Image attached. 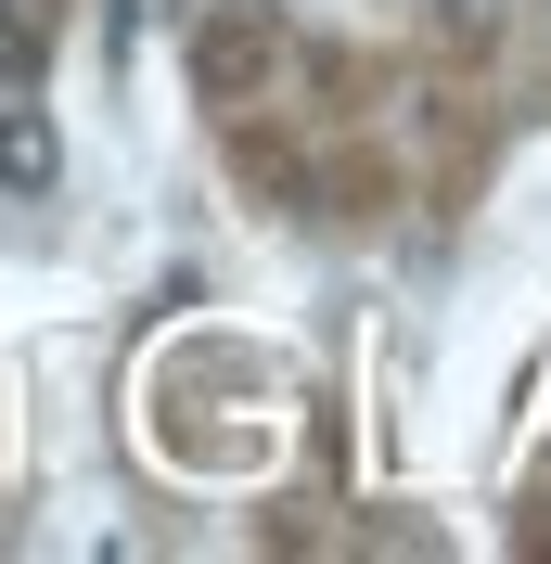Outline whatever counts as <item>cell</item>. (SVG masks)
I'll list each match as a JSON object with an SVG mask.
<instances>
[{
  "mask_svg": "<svg viewBox=\"0 0 551 564\" xmlns=\"http://www.w3.org/2000/svg\"><path fill=\"white\" fill-rule=\"evenodd\" d=\"M26 77H39V13L0 0V90H26Z\"/></svg>",
  "mask_w": 551,
  "mask_h": 564,
  "instance_id": "3957f363",
  "label": "cell"
},
{
  "mask_svg": "<svg viewBox=\"0 0 551 564\" xmlns=\"http://www.w3.org/2000/svg\"><path fill=\"white\" fill-rule=\"evenodd\" d=\"M52 180H65V129L26 90H0V193H52Z\"/></svg>",
  "mask_w": 551,
  "mask_h": 564,
  "instance_id": "7a4b0ae2",
  "label": "cell"
},
{
  "mask_svg": "<svg viewBox=\"0 0 551 564\" xmlns=\"http://www.w3.org/2000/svg\"><path fill=\"white\" fill-rule=\"evenodd\" d=\"M257 65H270V0H244L231 26L193 39V90H206V104H244V90H257Z\"/></svg>",
  "mask_w": 551,
  "mask_h": 564,
  "instance_id": "6da1fadb",
  "label": "cell"
}]
</instances>
